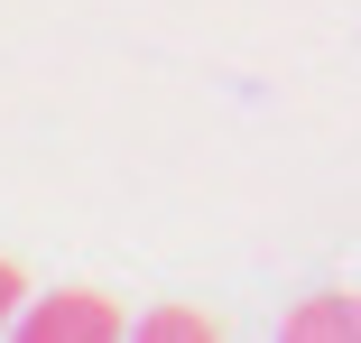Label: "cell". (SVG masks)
I'll return each instance as SVG.
<instances>
[{
  "label": "cell",
  "instance_id": "obj_3",
  "mask_svg": "<svg viewBox=\"0 0 361 343\" xmlns=\"http://www.w3.org/2000/svg\"><path fill=\"white\" fill-rule=\"evenodd\" d=\"M139 334H149V343H213L223 325H213V315H195V306H158V315L139 325Z\"/></svg>",
  "mask_w": 361,
  "mask_h": 343
},
{
  "label": "cell",
  "instance_id": "obj_4",
  "mask_svg": "<svg viewBox=\"0 0 361 343\" xmlns=\"http://www.w3.org/2000/svg\"><path fill=\"white\" fill-rule=\"evenodd\" d=\"M19 315H28V288H19V269H10V260H0V334H10Z\"/></svg>",
  "mask_w": 361,
  "mask_h": 343
},
{
  "label": "cell",
  "instance_id": "obj_1",
  "mask_svg": "<svg viewBox=\"0 0 361 343\" xmlns=\"http://www.w3.org/2000/svg\"><path fill=\"white\" fill-rule=\"evenodd\" d=\"M19 334H28V343H121L130 325H121V306L93 297V288H56V297H37V306L19 315Z\"/></svg>",
  "mask_w": 361,
  "mask_h": 343
},
{
  "label": "cell",
  "instance_id": "obj_2",
  "mask_svg": "<svg viewBox=\"0 0 361 343\" xmlns=\"http://www.w3.org/2000/svg\"><path fill=\"white\" fill-rule=\"evenodd\" d=\"M287 334L297 343H343V334H361V297H306L287 315Z\"/></svg>",
  "mask_w": 361,
  "mask_h": 343
}]
</instances>
